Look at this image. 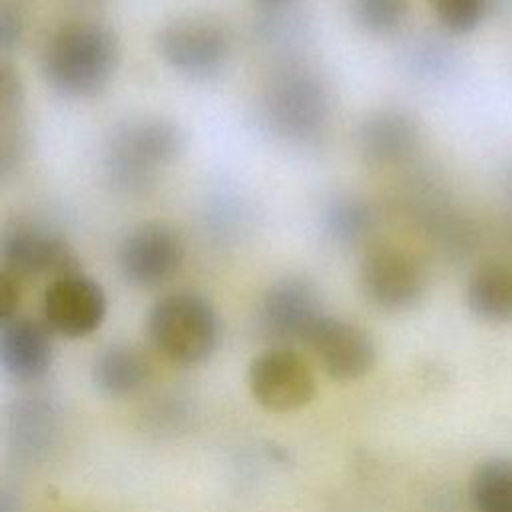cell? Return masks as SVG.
Segmentation results:
<instances>
[{"label":"cell","instance_id":"7c38bea8","mask_svg":"<svg viewBox=\"0 0 512 512\" xmlns=\"http://www.w3.org/2000/svg\"><path fill=\"white\" fill-rule=\"evenodd\" d=\"M306 346L322 370L336 382L364 378L376 362V344L368 330L346 318L324 314L312 328Z\"/></svg>","mask_w":512,"mask_h":512},{"label":"cell","instance_id":"2e32d148","mask_svg":"<svg viewBox=\"0 0 512 512\" xmlns=\"http://www.w3.org/2000/svg\"><path fill=\"white\" fill-rule=\"evenodd\" d=\"M152 376L148 356L132 344H110L92 362V380L108 396H128L140 390Z\"/></svg>","mask_w":512,"mask_h":512},{"label":"cell","instance_id":"8992f818","mask_svg":"<svg viewBox=\"0 0 512 512\" xmlns=\"http://www.w3.org/2000/svg\"><path fill=\"white\" fill-rule=\"evenodd\" d=\"M426 284L424 264L400 246H372L358 266L360 292L372 306L386 312L414 308L422 300Z\"/></svg>","mask_w":512,"mask_h":512},{"label":"cell","instance_id":"603a6c76","mask_svg":"<svg viewBox=\"0 0 512 512\" xmlns=\"http://www.w3.org/2000/svg\"><path fill=\"white\" fill-rule=\"evenodd\" d=\"M504 188L508 194V200L512 202V164L506 168V178H504Z\"/></svg>","mask_w":512,"mask_h":512},{"label":"cell","instance_id":"8fae6325","mask_svg":"<svg viewBox=\"0 0 512 512\" xmlns=\"http://www.w3.org/2000/svg\"><path fill=\"white\" fill-rule=\"evenodd\" d=\"M2 268L20 276L58 278L78 272V256L72 246L56 232L28 222H16L2 232L0 240Z\"/></svg>","mask_w":512,"mask_h":512},{"label":"cell","instance_id":"cb8c5ba5","mask_svg":"<svg viewBox=\"0 0 512 512\" xmlns=\"http://www.w3.org/2000/svg\"><path fill=\"white\" fill-rule=\"evenodd\" d=\"M266 2H280V0H266Z\"/></svg>","mask_w":512,"mask_h":512},{"label":"cell","instance_id":"7a4b0ae2","mask_svg":"<svg viewBox=\"0 0 512 512\" xmlns=\"http://www.w3.org/2000/svg\"><path fill=\"white\" fill-rule=\"evenodd\" d=\"M184 152V134L166 118H136L118 124L104 144L108 182L124 194L148 192L162 170Z\"/></svg>","mask_w":512,"mask_h":512},{"label":"cell","instance_id":"44dd1931","mask_svg":"<svg viewBox=\"0 0 512 512\" xmlns=\"http://www.w3.org/2000/svg\"><path fill=\"white\" fill-rule=\"evenodd\" d=\"M22 302V278L0 270V322L12 316H18V308Z\"/></svg>","mask_w":512,"mask_h":512},{"label":"cell","instance_id":"3957f363","mask_svg":"<svg viewBox=\"0 0 512 512\" xmlns=\"http://www.w3.org/2000/svg\"><path fill=\"white\" fill-rule=\"evenodd\" d=\"M332 110L330 88L302 64L274 70L260 94V116L268 130L300 146L314 144L328 132Z\"/></svg>","mask_w":512,"mask_h":512},{"label":"cell","instance_id":"9a60e30c","mask_svg":"<svg viewBox=\"0 0 512 512\" xmlns=\"http://www.w3.org/2000/svg\"><path fill=\"white\" fill-rule=\"evenodd\" d=\"M466 306L482 322H512V264L500 258L476 264L466 282Z\"/></svg>","mask_w":512,"mask_h":512},{"label":"cell","instance_id":"5b68a950","mask_svg":"<svg viewBox=\"0 0 512 512\" xmlns=\"http://www.w3.org/2000/svg\"><path fill=\"white\" fill-rule=\"evenodd\" d=\"M154 46L164 64L194 80L216 76L232 56L228 28L208 16H182L164 24Z\"/></svg>","mask_w":512,"mask_h":512},{"label":"cell","instance_id":"277c9868","mask_svg":"<svg viewBox=\"0 0 512 512\" xmlns=\"http://www.w3.org/2000/svg\"><path fill=\"white\" fill-rule=\"evenodd\" d=\"M146 334L166 360L194 366L214 354L220 342V318L208 298L178 290L152 304L146 316Z\"/></svg>","mask_w":512,"mask_h":512},{"label":"cell","instance_id":"6da1fadb","mask_svg":"<svg viewBox=\"0 0 512 512\" xmlns=\"http://www.w3.org/2000/svg\"><path fill=\"white\" fill-rule=\"evenodd\" d=\"M118 64V38L96 20L64 22L48 34L40 50L46 84L66 98L96 96L110 84Z\"/></svg>","mask_w":512,"mask_h":512},{"label":"cell","instance_id":"52a82bcc","mask_svg":"<svg viewBox=\"0 0 512 512\" xmlns=\"http://www.w3.org/2000/svg\"><path fill=\"white\" fill-rule=\"evenodd\" d=\"M324 316L316 286L300 276L274 280L256 304V332L272 346L306 344L312 328Z\"/></svg>","mask_w":512,"mask_h":512},{"label":"cell","instance_id":"ba28073f","mask_svg":"<svg viewBox=\"0 0 512 512\" xmlns=\"http://www.w3.org/2000/svg\"><path fill=\"white\" fill-rule=\"evenodd\" d=\"M246 382L254 402L276 414L296 412L316 396L312 366L290 346H270L254 356Z\"/></svg>","mask_w":512,"mask_h":512},{"label":"cell","instance_id":"ac0fdd59","mask_svg":"<svg viewBox=\"0 0 512 512\" xmlns=\"http://www.w3.org/2000/svg\"><path fill=\"white\" fill-rule=\"evenodd\" d=\"M468 496L474 512H512V460H482L470 476Z\"/></svg>","mask_w":512,"mask_h":512},{"label":"cell","instance_id":"ffe728a7","mask_svg":"<svg viewBox=\"0 0 512 512\" xmlns=\"http://www.w3.org/2000/svg\"><path fill=\"white\" fill-rule=\"evenodd\" d=\"M428 4L446 32L464 36L482 24L492 0H428Z\"/></svg>","mask_w":512,"mask_h":512},{"label":"cell","instance_id":"9c48e42d","mask_svg":"<svg viewBox=\"0 0 512 512\" xmlns=\"http://www.w3.org/2000/svg\"><path fill=\"white\" fill-rule=\"evenodd\" d=\"M184 260L180 234L164 222L132 228L118 244L116 266L122 280L134 288H156L168 282Z\"/></svg>","mask_w":512,"mask_h":512},{"label":"cell","instance_id":"30bf717a","mask_svg":"<svg viewBox=\"0 0 512 512\" xmlns=\"http://www.w3.org/2000/svg\"><path fill=\"white\" fill-rule=\"evenodd\" d=\"M106 308L104 288L80 270L52 278L42 296L44 324L66 338H84L98 330Z\"/></svg>","mask_w":512,"mask_h":512},{"label":"cell","instance_id":"4fadbf2b","mask_svg":"<svg viewBox=\"0 0 512 512\" xmlns=\"http://www.w3.org/2000/svg\"><path fill=\"white\" fill-rule=\"evenodd\" d=\"M356 146L374 166H396L410 160L420 146V128L404 110L370 112L356 130Z\"/></svg>","mask_w":512,"mask_h":512},{"label":"cell","instance_id":"d6986e66","mask_svg":"<svg viewBox=\"0 0 512 512\" xmlns=\"http://www.w3.org/2000/svg\"><path fill=\"white\" fill-rule=\"evenodd\" d=\"M350 16L368 34L396 32L408 18V0H348Z\"/></svg>","mask_w":512,"mask_h":512},{"label":"cell","instance_id":"e0dca14e","mask_svg":"<svg viewBox=\"0 0 512 512\" xmlns=\"http://www.w3.org/2000/svg\"><path fill=\"white\" fill-rule=\"evenodd\" d=\"M324 234L338 246L354 248L364 244L378 226L374 206L354 194H336L330 198L320 216Z\"/></svg>","mask_w":512,"mask_h":512},{"label":"cell","instance_id":"7402d4cb","mask_svg":"<svg viewBox=\"0 0 512 512\" xmlns=\"http://www.w3.org/2000/svg\"><path fill=\"white\" fill-rule=\"evenodd\" d=\"M22 30H24V20H22L20 8L16 4H2V8H0V46H2V52L12 50L20 42Z\"/></svg>","mask_w":512,"mask_h":512},{"label":"cell","instance_id":"5bb4252c","mask_svg":"<svg viewBox=\"0 0 512 512\" xmlns=\"http://www.w3.org/2000/svg\"><path fill=\"white\" fill-rule=\"evenodd\" d=\"M50 328L28 316H12L0 322V362L16 380H36L52 364Z\"/></svg>","mask_w":512,"mask_h":512}]
</instances>
